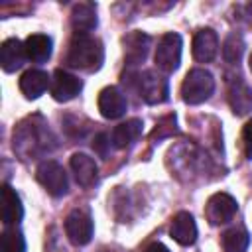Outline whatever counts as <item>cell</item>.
Returning a JSON list of instances; mask_svg holds the SVG:
<instances>
[{
	"label": "cell",
	"instance_id": "f1b7e54d",
	"mask_svg": "<svg viewBox=\"0 0 252 252\" xmlns=\"http://www.w3.org/2000/svg\"><path fill=\"white\" fill-rule=\"evenodd\" d=\"M244 20L248 22V26H252V2L244 6Z\"/></svg>",
	"mask_w": 252,
	"mask_h": 252
},
{
	"label": "cell",
	"instance_id": "5b68a950",
	"mask_svg": "<svg viewBox=\"0 0 252 252\" xmlns=\"http://www.w3.org/2000/svg\"><path fill=\"white\" fill-rule=\"evenodd\" d=\"M181 47H183V41H181L179 33L169 32V33L161 35V39L156 47V55H154L156 65L165 73H173L181 63Z\"/></svg>",
	"mask_w": 252,
	"mask_h": 252
},
{
	"label": "cell",
	"instance_id": "e0dca14e",
	"mask_svg": "<svg viewBox=\"0 0 252 252\" xmlns=\"http://www.w3.org/2000/svg\"><path fill=\"white\" fill-rule=\"evenodd\" d=\"M2 205H0V217L4 224H16L24 217V205L16 189H12L8 183L2 185Z\"/></svg>",
	"mask_w": 252,
	"mask_h": 252
},
{
	"label": "cell",
	"instance_id": "4316f807",
	"mask_svg": "<svg viewBox=\"0 0 252 252\" xmlns=\"http://www.w3.org/2000/svg\"><path fill=\"white\" fill-rule=\"evenodd\" d=\"M242 146H244L246 158L252 159V120H248L242 128Z\"/></svg>",
	"mask_w": 252,
	"mask_h": 252
},
{
	"label": "cell",
	"instance_id": "d6986e66",
	"mask_svg": "<svg viewBox=\"0 0 252 252\" xmlns=\"http://www.w3.org/2000/svg\"><path fill=\"white\" fill-rule=\"evenodd\" d=\"M49 85V77L41 69H30L20 77V91L26 98H39Z\"/></svg>",
	"mask_w": 252,
	"mask_h": 252
},
{
	"label": "cell",
	"instance_id": "ba28073f",
	"mask_svg": "<svg viewBox=\"0 0 252 252\" xmlns=\"http://www.w3.org/2000/svg\"><path fill=\"white\" fill-rule=\"evenodd\" d=\"M236 199L230 197L228 193H215L209 197L207 205H205V217L211 224L219 226L224 224L228 220H232V217L236 215Z\"/></svg>",
	"mask_w": 252,
	"mask_h": 252
},
{
	"label": "cell",
	"instance_id": "2e32d148",
	"mask_svg": "<svg viewBox=\"0 0 252 252\" xmlns=\"http://www.w3.org/2000/svg\"><path fill=\"white\" fill-rule=\"evenodd\" d=\"M228 104L236 116H244L252 110V89L240 79H232L228 85Z\"/></svg>",
	"mask_w": 252,
	"mask_h": 252
},
{
	"label": "cell",
	"instance_id": "603a6c76",
	"mask_svg": "<svg viewBox=\"0 0 252 252\" xmlns=\"http://www.w3.org/2000/svg\"><path fill=\"white\" fill-rule=\"evenodd\" d=\"M244 47H246L244 39H242V35L238 32L228 33L226 39L222 41V57H224V61L230 63V65L238 63L242 59V55H244Z\"/></svg>",
	"mask_w": 252,
	"mask_h": 252
},
{
	"label": "cell",
	"instance_id": "ffe728a7",
	"mask_svg": "<svg viewBox=\"0 0 252 252\" xmlns=\"http://www.w3.org/2000/svg\"><path fill=\"white\" fill-rule=\"evenodd\" d=\"M142 130H144V122L140 118H130L122 124H118L114 130H112V146L114 148H128L132 146L140 136H142Z\"/></svg>",
	"mask_w": 252,
	"mask_h": 252
},
{
	"label": "cell",
	"instance_id": "52a82bcc",
	"mask_svg": "<svg viewBox=\"0 0 252 252\" xmlns=\"http://www.w3.org/2000/svg\"><path fill=\"white\" fill-rule=\"evenodd\" d=\"M93 232H94V224L87 211L75 209L65 217V234L71 240V244L75 246L89 244L93 238Z\"/></svg>",
	"mask_w": 252,
	"mask_h": 252
},
{
	"label": "cell",
	"instance_id": "f546056e",
	"mask_svg": "<svg viewBox=\"0 0 252 252\" xmlns=\"http://www.w3.org/2000/svg\"><path fill=\"white\" fill-rule=\"evenodd\" d=\"M248 67H250V71H252V53H250V59H248Z\"/></svg>",
	"mask_w": 252,
	"mask_h": 252
},
{
	"label": "cell",
	"instance_id": "d4e9b609",
	"mask_svg": "<svg viewBox=\"0 0 252 252\" xmlns=\"http://www.w3.org/2000/svg\"><path fill=\"white\" fill-rule=\"evenodd\" d=\"M179 130H177V116L171 112V114H165V116H161L159 120H158V124H156V128L152 130V134H150V140L152 142H159V140H163V138H169V136H173V134H177Z\"/></svg>",
	"mask_w": 252,
	"mask_h": 252
},
{
	"label": "cell",
	"instance_id": "484cf974",
	"mask_svg": "<svg viewBox=\"0 0 252 252\" xmlns=\"http://www.w3.org/2000/svg\"><path fill=\"white\" fill-rule=\"evenodd\" d=\"M110 142H112V138H110L108 134H104V132L96 134L94 140H93V150H94V154L100 156V158H106L108 152H110Z\"/></svg>",
	"mask_w": 252,
	"mask_h": 252
},
{
	"label": "cell",
	"instance_id": "8fae6325",
	"mask_svg": "<svg viewBox=\"0 0 252 252\" xmlns=\"http://www.w3.org/2000/svg\"><path fill=\"white\" fill-rule=\"evenodd\" d=\"M150 43L152 37L140 30L130 32L128 35H124L122 45H124V59L128 65H138L142 61H146L148 51H150Z\"/></svg>",
	"mask_w": 252,
	"mask_h": 252
},
{
	"label": "cell",
	"instance_id": "cb8c5ba5",
	"mask_svg": "<svg viewBox=\"0 0 252 252\" xmlns=\"http://www.w3.org/2000/svg\"><path fill=\"white\" fill-rule=\"evenodd\" d=\"M0 252H26V238L18 228H4L0 234Z\"/></svg>",
	"mask_w": 252,
	"mask_h": 252
},
{
	"label": "cell",
	"instance_id": "7a4b0ae2",
	"mask_svg": "<svg viewBox=\"0 0 252 252\" xmlns=\"http://www.w3.org/2000/svg\"><path fill=\"white\" fill-rule=\"evenodd\" d=\"M102 61H104V47L100 39L89 33H73L65 55V63L69 67L83 71H98Z\"/></svg>",
	"mask_w": 252,
	"mask_h": 252
},
{
	"label": "cell",
	"instance_id": "7c38bea8",
	"mask_svg": "<svg viewBox=\"0 0 252 252\" xmlns=\"http://www.w3.org/2000/svg\"><path fill=\"white\" fill-rule=\"evenodd\" d=\"M169 236L181 244V246H193L197 240V224L191 213L181 211L173 217L171 226H169Z\"/></svg>",
	"mask_w": 252,
	"mask_h": 252
},
{
	"label": "cell",
	"instance_id": "30bf717a",
	"mask_svg": "<svg viewBox=\"0 0 252 252\" xmlns=\"http://www.w3.org/2000/svg\"><path fill=\"white\" fill-rule=\"evenodd\" d=\"M83 89V81L63 69H55L53 81H51V96L57 102H67L73 100Z\"/></svg>",
	"mask_w": 252,
	"mask_h": 252
},
{
	"label": "cell",
	"instance_id": "9c48e42d",
	"mask_svg": "<svg viewBox=\"0 0 252 252\" xmlns=\"http://www.w3.org/2000/svg\"><path fill=\"white\" fill-rule=\"evenodd\" d=\"M96 104H98L100 114L108 120H116V118L124 116L126 108H128V100H126L124 93L118 87H104L98 93Z\"/></svg>",
	"mask_w": 252,
	"mask_h": 252
},
{
	"label": "cell",
	"instance_id": "6da1fadb",
	"mask_svg": "<svg viewBox=\"0 0 252 252\" xmlns=\"http://www.w3.org/2000/svg\"><path fill=\"white\" fill-rule=\"evenodd\" d=\"M49 142H53V136L41 116H32L20 122L14 132V152H18L24 159L37 158L49 152Z\"/></svg>",
	"mask_w": 252,
	"mask_h": 252
},
{
	"label": "cell",
	"instance_id": "277c9868",
	"mask_svg": "<svg viewBox=\"0 0 252 252\" xmlns=\"http://www.w3.org/2000/svg\"><path fill=\"white\" fill-rule=\"evenodd\" d=\"M35 179L39 181V185L51 195V197H61L67 193L69 189V179L65 169L53 161V159H43L37 169H35Z\"/></svg>",
	"mask_w": 252,
	"mask_h": 252
},
{
	"label": "cell",
	"instance_id": "4fadbf2b",
	"mask_svg": "<svg viewBox=\"0 0 252 252\" xmlns=\"http://www.w3.org/2000/svg\"><path fill=\"white\" fill-rule=\"evenodd\" d=\"M71 169H73V175L77 179V183L81 187H93L98 183V167H96V161L87 156V154H73L71 156Z\"/></svg>",
	"mask_w": 252,
	"mask_h": 252
},
{
	"label": "cell",
	"instance_id": "ac0fdd59",
	"mask_svg": "<svg viewBox=\"0 0 252 252\" xmlns=\"http://www.w3.org/2000/svg\"><path fill=\"white\" fill-rule=\"evenodd\" d=\"M96 6L93 2H79L71 12V26L75 33H89L96 28Z\"/></svg>",
	"mask_w": 252,
	"mask_h": 252
},
{
	"label": "cell",
	"instance_id": "7402d4cb",
	"mask_svg": "<svg viewBox=\"0 0 252 252\" xmlns=\"http://www.w3.org/2000/svg\"><path fill=\"white\" fill-rule=\"evenodd\" d=\"M220 244H222L224 252H246L248 244H250V234L244 226H234V228H228L226 232H222Z\"/></svg>",
	"mask_w": 252,
	"mask_h": 252
},
{
	"label": "cell",
	"instance_id": "83f0119b",
	"mask_svg": "<svg viewBox=\"0 0 252 252\" xmlns=\"http://www.w3.org/2000/svg\"><path fill=\"white\" fill-rule=\"evenodd\" d=\"M146 252H169V248L163 246L161 242H154V244H150V246L146 248Z\"/></svg>",
	"mask_w": 252,
	"mask_h": 252
},
{
	"label": "cell",
	"instance_id": "8992f818",
	"mask_svg": "<svg viewBox=\"0 0 252 252\" xmlns=\"http://www.w3.org/2000/svg\"><path fill=\"white\" fill-rule=\"evenodd\" d=\"M138 93L148 104H161L169 98V83L163 75L148 69L138 75Z\"/></svg>",
	"mask_w": 252,
	"mask_h": 252
},
{
	"label": "cell",
	"instance_id": "5bb4252c",
	"mask_svg": "<svg viewBox=\"0 0 252 252\" xmlns=\"http://www.w3.org/2000/svg\"><path fill=\"white\" fill-rule=\"evenodd\" d=\"M219 51V37L215 30L203 28L193 37V57L199 63H211Z\"/></svg>",
	"mask_w": 252,
	"mask_h": 252
},
{
	"label": "cell",
	"instance_id": "9a60e30c",
	"mask_svg": "<svg viewBox=\"0 0 252 252\" xmlns=\"http://www.w3.org/2000/svg\"><path fill=\"white\" fill-rule=\"evenodd\" d=\"M28 59L26 55V47L20 39L16 37H10V39H4L2 45H0V65L6 73H14L18 71L24 61Z\"/></svg>",
	"mask_w": 252,
	"mask_h": 252
},
{
	"label": "cell",
	"instance_id": "44dd1931",
	"mask_svg": "<svg viewBox=\"0 0 252 252\" xmlns=\"http://www.w3.org/2000/svg\"><path fill=\"white\" fill-rule=\"evenodd\" d=\"M24 47H26V55H28L30 61H33V63H45L51 57L53 41L45 33H32L24 41Z\"/></svg>",
	"mask_w": 252,
	"mask_h": 252
},
{
	"label": "cell",
	"instance_id": "3957f363",
	"mask_svg": "<svg viewBox=\"0 0 252 252\" xmlns=\"http://www.w3.org/2000/svg\"><path fill=\"white\" fill-rule=\"evenodd\" d=\"M215 91V79L207 69H191L181 83V98L187 104H201L209 100Z\"/></svg>",
	"mask_w": 252,
	"mask_h": 252
}]
</instances>
